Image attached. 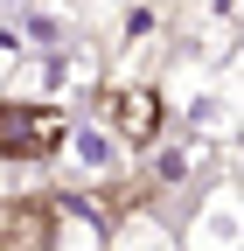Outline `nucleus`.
<instances>
[{
  "instance_id": "1",
  "label": "nucleus",
  "mask_w": 244,
  "mask_h": 251,
  "mask_svg": "<svg viewBox=\"0 0 244 251\" xmlns=\"http://www.w3.org/2000/svg\"><path fill=\"white\" fill-rule=\"evenodd\" d=\"M63 133H70V112L56 98H0V161H63Z\"/></svg>"
},
{
  "instance_id": "2",
  "label": "nucleus",
  "mask_w": 244,
  "mask_h": 251,
  "mask_svg": "<svg viewBox=\"0 0 244 251\" xmlns=\"http://www.w3.org/2000/svg\"><path fill=\"white\" fill-rule=\"evenodd\" d=\"M98 126L126 147V153H140V147H154L161 140V126H168V105H161V91L154 84H105L98 98Z\"/></svg>"
},
{
  "instance_id": "3",
  "label": "nucleus",
  "mask_w": 244,
  "mask_h": 251,
  "mask_svg": "<svg viewBox=\"0 0 244 251\" xmlns=\"http://www.w3.org/2000/svg\"><path fill=\"white\" fill-rule=\"evenodd\" d=\"M49 216V251H105V224L91 202H42Z\"/></svg>"
},
{
  "instance_id": "4",
  "label": "nucleus",
  "mask_w": 244,
  "mask_h": 251,
  "mask_svg": "<svg viewBox=\"0 0 244 251\" xmlns=\"http://www.w3.org/2000/svg\"><path fill=\"white\" fill-rule=\"evenodd\" d=\"M189 251H237V188H230V181L209 196L202 224L189 230Z\"/></svg>"
},
{
  "instance_id": "5",
  "label": "nucleus",
  "mask_w": 244,
  "mask_h": 251,
  "mask_svg": "<svg viewBox=\"0 0 244 251\" xmlns=\"http://www.w3.org/2000/svg\"><path fill=\"white\" fill-rule=\"evenodd\" d=\"M0 251H49V216L42 202H14L0 216Z\"/></svg>"
},
{
  "instance_id": "6",
  "label": "nucleus",
  "mask_w": 244,
  "mask_h": 251,
  "mask_svg": "<svg viewBox=\"0 0 244 251\" xmlns=\"http://www.w3.org/2000/svg\"><path fill=\"white\" fill-rule=\"evenodd\" d=\"M63 153H77V168L105 175V168H119L112 153H126V147H119V140L105 133V126H77V119H70V133H63Z\"/></svg>"
},
{
  "instance_id": "7",
  "label": "nucleus",
  "mask_w": 244,
  "mask_h": 251,
  "mask_svg": "<svg viewBox=\"0 0 244 251\" xmlns=\"http://www.w3.org/2000/svg\"><path fill=\"white\" fill-rule=\"evenodd\" d=\"M105 251H174V237H168L146 209H133L126 224H119V237H105Z\"/></svg>"
},
{
  "instance_id": "8",
  "label": "nucleus",
  "mask_w": 244,
  "mask_h": 251,
  "mask_svg": "<svg viewBox=\"0 0 244 251\" xmlns=\"http://www.w3.org/2000/svg\"><path fill=\"white\" fill-rule=\"evenodd\" d=\"M21 56H28V49H21V28H0V84L21 70Z\"/></svg>"
},
{
  "instance_id": "9",
  "label": "nucleus",
  "mask_w": 244,
  "mask_h": 251,
  "mask_svg": "<svg viewBox=\"0 0 244 251\" xmlns=\"http://www.w3.org/2000/svg\"><path fill=\"white\" fill-rule=\"evenodd\" d=\"M202 21H209V28H223V35H230V28H237V0H209V7H202Z\"/></svg>"
}]
</instances>
